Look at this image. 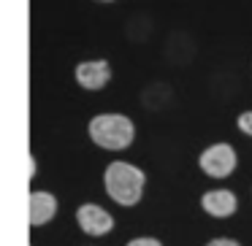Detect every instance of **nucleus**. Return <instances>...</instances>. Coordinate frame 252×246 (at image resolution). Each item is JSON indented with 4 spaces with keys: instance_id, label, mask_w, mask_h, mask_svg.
Segmentation results:
<instances>
[{
    "instance_id": "f257e3e1",
    "label": "nucleus",
    "mask_w": 252,
    "mask_h": 246,
    "mask_svg": "<svg viewBox=\"0 0 252 246\" xmlns=\"http://www.w3.org/2000/svg\"><path fill=\"white\" fill-rule=\"evenodd\" d=\"M147 190V173L127 160H114L103 170V192L122 208H133L141 203Z\"/></svg>"
},
{
    "instance_id": "f03ea898",
    "label": "nucleus",
    "mask_w": 252,
    "mask_h": 246,
    "mask_svg": "<svg viewBox=\"0 0 252 246\" xmlns=\"http://www.w3.org/2000/svg\"><path fill=\"white\" fill-rule=\"evenodd\" d=\"M87 136L98 149L122 152L136 141V122L125 114H95L87 125Z\"/></svg>"
},
{
    "instance_id": "7ed1b4c3",
    "label": "nucleus",
    "mask_w": 252,
    "mask_h": 246,
    "mask_svg": "<svg viewBox=\"0 0 252 246\" xmlns=\"http://www.w3.org/2000/svg\"><path fill=\"white\" fill-rule=\"evenodd\" d=\"M198 168H201L209 179H228V176L239 168V152H236V146L228 141L209 143V146L198 154Z\"/></svg>"
},
{
    "instance_id": "20e7f679",
    "label": "nucleus",
    "mask_w": 252,
    "mask_h": 246,
    "mask_svg": "<svg viewBox=\"0 0 252 246\" xmlns=\"http://www.w3.org/2000/svg\"><path fill=\"white\" fill-rule=\"evenodd\" d=\"M76 224L82 233L93 235V238H103L114 230V214L106 211L100 203H82L76 208Z\"/></svg>"
},
{
    "instance_id": "39448f33",
    "label": "nucleus",
    "mask_w": 252,
    "mask_h": 246,
    "mask_svg": "<svg viewBox=\"0 0 252 246\" xmlns=\"http://www.w3.org/2000/svg\"><path fill=\"white\" fill-rule=\"evenodd\" d=\"M73 76H76V84L82 89H87V92H98V89L109 87L114 71H111L109 60L98 57V60H82L76 65V71H73Z\"/></svg>"
},
{
    "instance_id": "423d86ee",
    "label": "nucleus",
    "mask_w": 252,
    "mask_h": 246,
    "mask_svg": "<svg viewBox=\"0 0 252 246\" xmlns=\"http://www.w3.org/2000/svg\"><path fill=\"white\" fill-rule=\"evenodd\" d=\"M201 211L212 219H230L239 211V195L233 190H206L201 195Z\"/></svg>"
},
{
    "instance_id": "0eeeda50",
    "label": "nucleus",
    "mask_w": 252,
    "mask_h": 246,
    "mask_svg": "<svg viewBox=\"0 0 252 246\" xmlns=\"http://www.w3.org/2000/svg\"><path fill=\"white\" fill-rule=\"evenodd\" d=\"M57 208H60L57 195H52L49 190H33L30 192V200H28L30 227H44V224H49L57 217Z\"/></svg>"
},
{
    "instance_id": "6e6552de",
    "label": "nucleus",
    "mask_w": 252,
    "mask_h": 246,
    "mask_svg": "<svg viewBox=\"0 0 252 246\" xmlns=\"http://www.w3.org/2000/svg\"><path fill=\"white\" fill-rule=\"evenodd\" d=\"M236 127H239L244 136L252 138V109H250V111H241V114L236 116Z\"/></svg>"
},
{
    "instance_id": "1a4fd4ad",
    "label": "nucleus",
    "mask_w": 252,
    "mask_h": 246,
    "mask_svg": "<svg viewBox=\"0 0 252 246\" xmlns=\"http://www.w3.org/2000/svg\"><path fill=\"white\" fill-rule=\"evenodd\" d=\"M125 246H163V241L152 238V235H138V238H130Z\"/></svg>"
},
{
    "instance_id": "9d476101",
    "label": "nucleus",
    "mask_w": 252,
    "mask_h": 246,
    "mask_svg": "<svg viewBox=\"0 0 252 246\" xmlns=\"http://www.w3.org/2000/svg\"><path fill=\"white\" fill-rule=\"evenodd\" d=\"M203 246H241L236 238H225V235H220V238H212V241H206Z\"/></svg>"
},
{
    "instance_id": "9b49d317",
    "label": "nucleus",
    "mask_w": 252,
    "mask_h": 246,
    "mask_svg": "<svg viewBox=\"0 0 252 246\" xmlns=\"http://www.w3.org/2000/svg\"><path fill=\"white\" fill-rule=\"evenodd\" d=\"M35 176V157H30V179Z\"/></svg>"
},
{
    "instance_id": "f8f14e48",
    "label": "nucleus",
    "mask_w": 252,
    "mask_h": 246,
    "mask_svg": "<svg viewBox=\"0 0 252 246\" xmlns=\"http://www.w3.org/2000/svg\"><path fill=\"white\" fill-rule=\"evenodd\" d=\"M100 3H114V0H100Z\"/></svg>"
}]
</instances>
